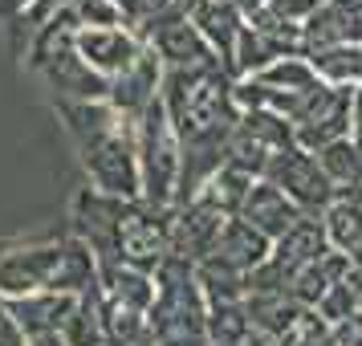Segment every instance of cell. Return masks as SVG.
I'll return each mask as SVG.
<instances>
[{
	"mask_svg": "<svg viewBox=\"0 0 362 346\" xmlns=\"http://www.w3.org/2000/svg\"><path fill=\"white\" fill-rule=\"evenodd\" d=\"M29 346H66L62 334H41V338H29Z\"/></svg>",
	"mask_w": 362,
	"mask_h": 346,
	"instance_id": "cell-27",
	"label": "cell"
},
{
	"mask_svg": "<svg viewBox=\"0 0 362 346\" xmlns=\"http://www.w3.org/2000/svg\"><path fill=\"white\" fill-rule=\"evenodd\" d=\"M98 289L106 301H118L139 313H151L155 306V277L122 261H98Z\"/></svg>",
	"mask_w": 362,
	"mask_h": 346,
	"instance_id": "cell-14",
	"label": "cell"
},
{
	"mask_svg": "<svg viewBox=\"0 0 362 346\" xmlns=\"http://www.w3.org/2000/svg\"><path fill=\"white\" fill-rule=\"evenodd\" d=\"M143 37L131 25H110V29H82L78 33V57L86 62L90 74H98L110 86L115 78H122L127 69H134V62L143 57Z\"/></svg>",
	"mask_w": 362,
	"mask_h": 346,
	"instance_id": "cell-9",
	"label": "cell"
},
{
	"mask_svg": "<svg viewBox=\"0 0 362 346\" xmlns=\"http://www.w3.org/2000/svg\"><path fill=\"white\" fill-rule=\"evenodd\" d=\"M196 281H199V289H204L208 310H212V306H245L248 294H252V277H248L245 269L220 261L216 253L208 261L196 265Z\"/></svg>",
	"mask_w": 362,
	"mask_h": 346,
	"instance_id": "cell-16",
	"label": "cell"
},
{
	"mask_svg": "<svg viewBox=\"0 0 362 346\" xmlns=\"http://www.w3.org/2000/svg\"><path fill=\"white\" fill-rule=\"evenodd\" d=\"M29 4H33V0H17V8H29Z\"/></svg>",
	"mask_w": 362,
	"mask_h": 346,
	"instance_id": "cell-28",
	"label": "cell"
},
{
	"mask_svg": "<svg viewBox=\"0 0 362 346\" xmlns=\"http://www.w3.org/2000/svg\"><path fill=\"white\" fill-rule=\"evenodd\" d=\"M261 86H273L281 94H313V90H322V78H317V69L305 53H285L277 57L273 66H264L261 74H252Z\"/></svg>",
	"mask_w": 362,
	"mask_h": 346,
	"instance_id": "cell-18",
	"label": "cell"
},
{
	"mask_svg": "<svg viewBox=\"0 0 362 346\" xmlns=\"http://www.w3.org/2000/svg\"><path fill=\"white\" fill-rule=\"evenodd\" d=\"M134 151H139V180L143 200L155 208H175L183 180V147L163 98H155L134 118Z\"/></svg>",
	"mask_w": 362,
	"mask_h": 346,
	"instance_id": "cell-2",
	"label": "cell"
},
{
	"mask_svg": "<svg viewBox=\"0 0 362 346\" xmlns=\"http://www.w3.org/2000/svg\"><path fill=\"white\" fill-rule=\"evenodd\" d=\"M139 37H143L147 50H155V57L163 62V74L220 66V57L212 53V45L199 37L192 17H187L183 8H175V4L163 8V13H151V17L139 25Z\"/></svg>",
	"mask_w": 362,
	"mask_h": 346,
	"instance_id": "cell-6",
	"label": "cell"
},
{
	"mask_svg": "<svg viewBox=\"0 0 362 346\" xmlns=\"http://www.w3.org/2000/svg\"><path fill=\"white\" fill-rule=\"evenodd\" d=\"M183 13L192 17L199 37L212 45V53L220 57V66L232 74L236 45H240V33H245V17L236 13V4L232 0H192V4H183Z\"/></svg>",
	"mask_w": 362,
	"mask_h": 346,
	"instance_id": "cell-11",
	"label": "cell"
},
{
	"mask_svg": "<svg viewBox=\"0 0 362 346\" xmlns=\"http://www.w3.org/2000/svg\"><path fill=\"white\" fill-rule=\"evenodd\" d=\"M78 151L86 183L118 200H143L139 151H134V118L115 110L110 102H53Z\"/></svg>",
	"mask_w": 362,
	"mask_h": 346,
	"instance_id": "cell-1",
	"label": "cell"
},
{
	"mask_svg": "<svg viewBox=\"0 0 362 346\" xmlns=\"http://www.w3.org/2000/svg\"><path fill=\"white\" fill-rule=\"evenodd\" d=\"M171 212L175 208H155L147 200H131L122 220H118L115 261L155 277L159 265L171 257Z\"/></svg>",
	"mask_w": 362,
	"mask_h": 346,
	"instance_id": "cell-5",
	"label": "cell"
},
{
	"mask_svg": "<svg viewBox=\"0 0 362 346\" xmlns=\"http://www.w3.org/2000/svg\"><path fill=\"white\" fill-rule=\"evenodd\" d=\"M317 167L326 171V180L338 188V196L350 192V188H358L362 183V151L354 139H338V143H329L326 151H317Z\"/></svg>",
	"mask_w": 362,
	"mask_h": 346,
	"instance_id": "cell-21",
	"label": "cell"
},
{
	"mask_svg": "<svg viewBox=\"0 0 362 346\" xmlns=\"http://www.w3.org/2000/svg\"><path fill=\"white\" fill-rule=\"evenodd\" d=\"M0 346H29L25 330L17 326V318H13V310H8L4 297H0Z\"/></svg>",
	"mask_w": 362,
	"mask_h": 346,
	"instance_id": "cell-24",
	"label": "cell"
},
{
	"mask_svg": "<svg viewBox=\"0 0 362 346\" xmlns=\"http://www.w3.org/2000/svg\"><path fill=\"white\" fill-rule=\"evenodd\" d=\"M322 220V232H326V245L334 253H342V257H354L362 248V204L354 200L338 196L329 204L326 212L317 216Z\"/></svg>",
	"mask_w": 362,
	"mask_h": 346,
	"instance_id": "cell-17",
	"label": "cell"
},
{
	"mask_svg": "<svg viewBox=\"0 0 362 346\" xmlns=\"http://www.w3.org/2000/svg\"><path fill=\"white\" fill-rule=\"evenodd\" d=\"M264 180L273 183V188H281L305 216H322L329 204L338 200V188H334V183L326 180V171L317 167V155L301 151L297 143L273 155Z\"/></svg>",
	"mask_w": 362,
	"mask_h": 346,
	"instance_id": "cell-8",
	"label": "cell"
},
{
	"mask_svg": "<svg viewBox=\"0 0 362 346\" xmlns=\"http://www.w3.org/2000/svg\"><path fill=\"white\" fill-rule=\"evenodd\" d=\"M252 175H245V171H240V167H220V171H216L212 180L204 183V188H199V196L196 200H204V204H212L216 212L220 216H240V208H245V200H248V192H252Z\"/></svg>",
	"mask_w": 362,
	"mask_h": 346,
	"instance_id": "cell-19",
	"label": "cell"
},
{
	"mask_svg": "<svg viewBox=\"0 0 362 346\" xmlns=\"http://www.w3.org/2000/svg\"><path fill=\"white\" fill-rule=\"evenodd\" d=\"M240 220L252 224L261 236H269V241L277 245L281 236H289V232L305 220V212H301L281 188H273L269 180H257L252 192H248V200H245V208H240Z\"/></svg>",
	"mask_w": 362,
	"mask_h": 346,
	"instance_id": "cell-12",
	"label": "cell"
},
{
	"mask_svg": "<svg viewBox=\"0 0 362 346\" xmlns=\"http://www.w3.org/2000/svg\"><path fill=\"white\" fill-rule=\"evenodd\" d=\"M354 94L350 86H322L317 94L305 98V106L293 118V143L301 151H326L338 139H350L354 131Z\"/></svg>",
	"mask_w": 362,
	"mask_h": 346,
	"instance_id": "cell-7",
	"label": "cell"
},
{
	"mask_svg": "<svg viewBox=\"0 0 362 346\" xmlns=\"http://www.w3.org/2000/svg\"><path fill=\"white\" fill-rule=\"evenodd\" d=\"M151 330L159 338H187L208 334V301L196 281V265L167 257L155 273V306H151Z\"/></svg>",
	"mask_w": 362,
	"mask_h": 346,
	"instance_id": "cell-3",
	"label": "cell"
},
{
	"mask_svg": "<svg viewBox=\"0 0 362 346\" xmlns=\"http://www.w3.org/2000/svg\"><path fill=\"white\" fill-rule=\"evenodd\" d=\"M232 4H236V13L245 21H252V17H261V13H269L273 0H232Z\"/></svg>",
	"mask_w": 362,
	"mask_h": 346,
	"instance_id": "cell-25",
	"label": "cell"
},
{
	"mask_svg": "<svg viewBox=\"0 0 362 346\" xmlns=\"http://www.w3.org/2000/svg\"><path fill=\"white\" fill-rule=\"evenodd\" d=\"M326 4H334L346 17H362V0H326Z\"/></svg>",
	"mask_w": 362,
	"mask_h": 346,
	"instance_id": "cell-26",
	"label": "cell"
},
{
	"mask_svg": "<svg viewBox=\"0 0 362 346\" xmlns=\"http://www.w3.org/2000/svg\"><path fill=\"white\" fill-rule=\"evenodd\" d=\"M269 253H273V241H269V236H261L252 224H245L240 216H232L228 224L220 229L216 257H220V261H228V265H236V269H245L248 277H252V273L269 261Z\"/></svg>",
	"mask_w": 362,
	"mask_h": 346,
	"instance_id": "cell-15",
	"label": "cell"
},
{
	"mask_svg": "<svg viewBox=\"0 0 362 346\" xmlns=\"http://www.w3.org/2000/svg\"><path fill=\"white\" fill-rule=\"evenodd\" d=\"M69 257V232L66 236H25L0 245V297L17 301L62 285V269Z\"/></svg>",
	"mask_w": 362,
	"mask_h": 346,
	"instance_id": "cell-4",
	"label": "cell"
},
{
	"mask_svg": "<svg viewBox=\"0 0 362 346\" xmlns=\"http://www.w3.org/2000/svg\"><path fill=\"white\" fill-rule=\"evenodd\" d=\"M228 224V216H220L212 204L204 200H187L171 212V257L180 261H208L216 253V241H220V229Z\"/></svg>",
	"mask_w": 362,
	"mask_h": 346,
	"instance_id": "cell-10",
	"label": "cell"
},
{
	"mask_svg": "<svg viewBox=\"0 0 362 346\" xmlns=\"http://www.w3.org/2000/svg\"><path fill=\"white\" fill-rule=\"evenodd\" d=\"M69 13L82 29H110V25H122L118 8L110 0H69Z\"/></svg>",
	"mask_w": 362,
	"mask_h": 346,
	"instance_id": "cell-23",
	"label": "cell"
},
{
	"mask_svg": "<svg viewBox=\"0 0 362 346\" xmlns=\"http://www.w3.org/2000/svg\"><path fill=\"white\" fill-rule=\"evenodd\" d=\"M310 62H313L317 78H322L326 86H350V90H362V41L310 53Z\"/></svg>",
	"mask_w": 362,
	"mask_h": 346,
	"instance_id": "cell-20",
	"label": "cell"
},
{
	"mask_svg": "<svg viewBox=\"0 0 362 346\" xmlns=\"http://www.w3.org/2000/svg\"><path fill=\"white\" fill-rule=\"evenodd\" d=\"M78 306V297L74 294H33V297H17V301H8V310L17 318V326L25 330V338H41V334H62L69 322V313Z\"/></svg>",
	"mask_w": 362,
	"mask_h": 346,
	"instance_id": "cell-13",
	"label": "cell"
},
{
	"mask_svg": "<svg viewBox=\"0 0 362 346\" xmlns=\"http://www.w3.org/2000/svg\"><path fill=\"white\" fill-rule=\"evenodd\" d=\"M62 338H66V346H106V334H102V289H90V294L78 297Z\"/></svg>",
	"mask_w": 362,
	"mask_h": 346,
	"instance_id": "cell-22",
	"label": "cell"
}]
</instances>
